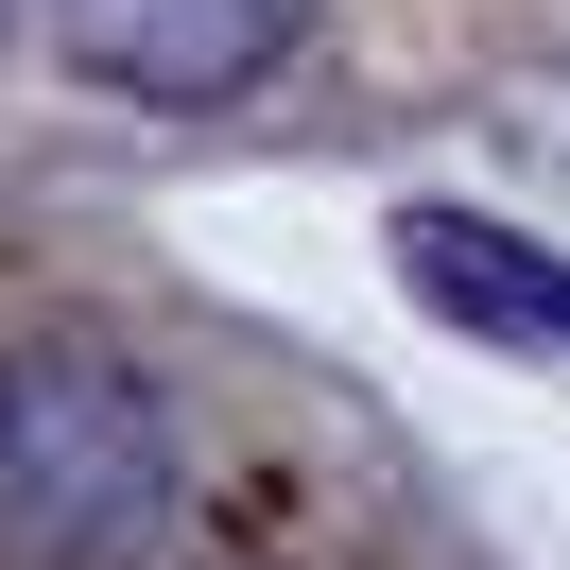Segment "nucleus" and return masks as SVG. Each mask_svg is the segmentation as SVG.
I'll list each match as a JSON object with an SVG mask.
<instances>
[{"instance_id": "obj_1", "label": "nucleus", "mask_w": 570, "mask_h": 570, "mask_svg": "<svg viewBox=\"0 0 570 570\" xmlns=\"http://www.w3.org/2000/svg\"><path fill=\"white\" fill-rule=\"evenodd\" d=\"M174 519V415L87 328H0V570H121Z\"/></svg>"}, {"instance_id": "obj_2", "label": "nucleus", "mask_w": 570, "mask_h": 570, "mask_svg": "<svg viewBox=\"0 0 570 570\" xmlns=\"http://www.w3.org/2000/svg\"><path fill=\"white\" fill-rule=\"evenodd\" d=\"M52 52H70L87 87H121V105H243V87H277L294 52H312V0H36Z\"/></svg>"}, {"instance_id": "obj_3", "label": "nucleus", "mask_w": 570, "mask_h": 570, "mask_svg": "<svg viewBox=\"0 0 570 570\" xmlns=\"http://www.w3.org/2000/svg\"><path fill=\"white\" fill-rule=\"evenodd\" d=\"M397 277H415L450 328H484V346H570V259H553V243H519V225L415 208V225H397Z\"/></svg>"}, {"instance_id": "obj_4", "label": "nucleus", "mask_w": 570, "mask_h": 570, "mask_svg": "<svg viewBox=\"0 0 570 570\" xmlns=\"http://www.w3.org/2000/svg\"><path fill=\"white\" fill-rule=\"evenodd\" d=\"M121 570H277V553H243V535H174V519H156Z\"/></svg>"}, {"instance_id": "obj_5", "label": "nucleus", "mask_w": 570, "mask_h": 570, "mask_svg": "<svg viewBox=\"0 0 570 570\" xmlns=\"http://www.w3.org/2000/svg\"><path fill=\"white\" fill-rule=\"evenodd\" d=\"M18 18H36V0H0V52H18Z\"/></svg>"}]
</instances>
